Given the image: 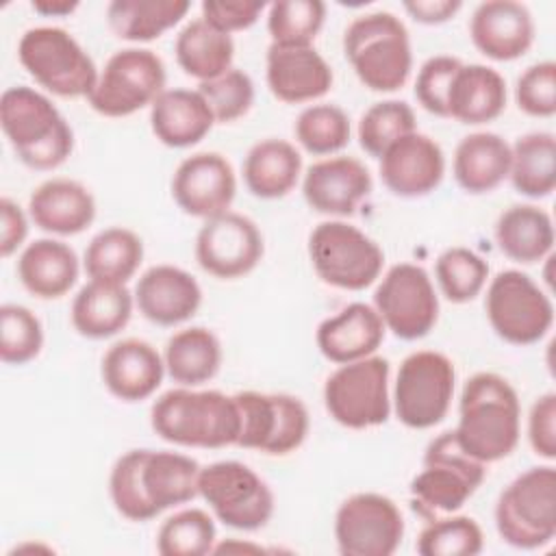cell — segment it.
<instances>
[{
    "mask_svg": "<svg viewBox=\"0 0 556 556\" xmlns=\"http://www.w3.org/2000/svg\"><path fill=\"white\" fill-rule=\"evenodd\" d=\"M200 469L195 458L180 452L128 450L111 467L109 495L122 517L150 521L198 497Z\"/></svg>",
    "mask_w": 556,
    "mask_h": 556,
    "instance_id": "6da1fadb",
    "label": "cell"
},
{
    "mask_svg": "<svg viewBox=\"0 0 556 556\" xmlns=\"http://www.w3.org/2000/svg\"><path fill=\"white\" fill-rule=\"evenodd\" d=\"M456 443L482 465L513 454L521 432V404L513 384L493 371L473 374L460 391Z\"/></svg>",
    "mask_w": 556,
    "mask_h": 556,
    "instance_id": "7a4b0ae2",
    "label": "cell"
},
{
    "mask_svg": "<svg viewBox=\"0 0 556 556\" xmlns=\"http://www.w3.org/2000/svg\"><path fill=\"white\" fill-rule=\"evenodd\" d=\"M152 430L180 447L217 450L237 445L241 419L235 395L217 389H169L150 408Z\"/></svg>",
    "mask_w": 556,
    "mask_h": 556,
    "instance_id": "3957f363",
    "label": "cell"
},
{
    "mask_svg": "<svg viewBox=\"0 0 556 556\" xmlns=\"http://www.w3.org/2000/svg\"><path fill=\"white\" fill-rule=\"evenodd\" d=\"M0 126L15 156L30 169L50 172L74 150V130L52 100L26 85L0 96Z\"/></svg>",
    "mask_w": 556,
    "mask_h": 556,
    "instance_id": "277c9868",
    "label": "cell"
},
{
    "mask_svg": "<svg viewBox=\"0 0 556 556\" xmlns=\"http://www.w3.org/2000/svg\"><path fill=\"white\" fill-rule=\"evenodd\" d=\"M343 54L356 78L371 91L402 89L413 70L408 30L389 11L354 17L343 33Z\"/></svg>",
    "mask_w": 556,
    "mask_h": 556,
    "instance_id": "5b68a950",
    "label": "cell"
},
{
    "mask_svg": "<svg viewBox=\"0 0 556 556\" xmlns=\"http://www.w3.org/2000/svg\"><path fill=\"white\" fill-rule=\"evenodd\" d=\"M486 467L471 458L454 439L441 432L424 452V469L410 480L413 510L426 521L458 513L484 482Z\"/></svg>",
    "mask_w": 556,
    "mask_h": 556,
    "instance_id": "8992f818",
    "label": "cell"
},
{
    "mask_svg": "<svg viewBox=\"0 0 556 556\" xmlns=\"http://www.w3.org/2000/svg\"><path fill=\"white\" fill-rule=\"evenodd\" d=\"M17 59L39 87L61 98H89L100 74L89 52L61 26L28 28L20 37Z\"/></svg>",
    "mask_w": 556,
    "mask_h": 556,
    "instance_id": "52a82bcc",
    "label": "cell"
},
{
    "mask_svg": "<svg viewBox=\"0 0 556 556\" xmlns=\"http://www.w3.org/2000/svg\"><path fill=\"white\" fill-rule=\"evenodd\" d=\"M495 528L517 549H539L556 536V469L530 467L497 497Z\"/></svg>",
    "mask_w": 556,
    "mask_h": 556,
    "instance_id": "ba28073f",
    "label": "cell"
},
{
    "mask_svg": "<svg viewBox=\"0 0 556 556\" xmlns=\"http://www.w3.org/2000/svg\"><path fill=\"white\" fill-rule=\"evenodd\" d=\"M308 258L315 274L330 287L363 291L380 278L384 265L382 248L361 228L328 219L308 235Z\"/></svg>",
    "mask_w": 556,
    "mask_h": 556,
    "instance_id": "9c48e42d",
    "label": "cell"
},
{
    "mask_svg": "<svg viewBox=\"0 0 556 556\" xmlns=\"http://www.w3.org/2000/svg\"><path fill=\"white\" fill-rule=\"evenodd\" d=\"M456 387L454 363L437 350L410 352L397 369L393 384V410L413 430L441 424L450 410Z\"/></svg>",
    "mask_w": 556,
    "mask_h": 556,
    "instance_id": "30bf717a",
    "label": "cell"
},
{
    "mask_svg": "<svg viewBox=\"0 0 556 556\" xmlns=\"http://www.w3.org/2000/svg\"><path fill=\"white\" fill-rule=\"evenodd\" d=\"M389 374V361L376 354L339 365L324 384L328 415L350 430L382 426L391 413Z\"/></svg>",
    "mask_w": 556,
    "mask_h": 556,
    "instance_id": "8fae6325",
    "label": "cell"
},
{
    "mask_svg": "<svg viewBox=\"0 0 556 556\" xmlns=\"http://www.w3.org/2000/svg\"><path fill=\"white\" fill-rule=\"evenodd\" d=\"M198 495L224 526L243 532L265 528L276 508L269 484L239 460H217L202 467Z\"/></svg>",
    "mask_w": 556,
    "mask_h": 556,
    "instance_id": "7c38bea8",
    "label": "cell"
},
{
    "mask_svg": "<svg viewBox=\"0 0 556 556\" xmlns=\"http://www.w3.org/2000/svg\"><path fill=\"white\" fill-rule=\"evenodd\" d=\"M163 59L148 48H124L109 56L89 93V106L104 117H128L165 91Z\"/></svg>",
    "mask_w": 556,
    "mask_h": 556,
    "instance_id": "4fadbf2b",
    "label": "cell"
},
{
    "mask_svg": "<svg viewBox=\"0 0 556 556\" xmlns=\"http://www.w3.org/2000/svg\"><path fill=\"white\" fill-rule=\"evenodd\" d=\"M484 311L495 334L513 345L539 343L554 324L549 295L519 269H504L491 278Z\"/></svg>",
    "mask_w": 556,
    "mask_h": 556,
    "instance_id": "5bb4252c",
    "label": "cell"
},
{
    "mask_svg": "<svg viewBox=\"0 0 556 556\" xmlns=\"http://www.w3.org/2000/svg\"><path fill=\"white\" fill-rule=\"evenodd\" d=\"M241 430L239 447L258 450L269 456L295 452L308 434V410L304 402L289 393H235Z\"/></svg>",
    "mask_w": 556,
    "mask_h": 556,
    "instance_id": "9a60e30c",
    "label": "cell"
},
{
    "mask_svg": "<svg viewBox=\"0 0 556 556\" xmlns=\"http://www.w3.org/2000/svg\"><path fill=\"white\" fill-rule=\"evenodd\" d=\"M387 330L397 339H424L439 319V295L421 265L395 263L374 291V304Z\"/></svg>",
    "mask_w": 556,
    "mask_h": 556,
    "instance_id": "2e32d148",
    "label": "cell"
},
{
    "mask_svg": "<svg viewBox=\"0 0 556 556\" xmlns=\"http://www.w3.org/2000/svg\"><path fill=\"white\" fill-rule=\"evenodd\" d=\"M402 539L404 517L382 493H354L337 508L334 541L341 556H391Z\"/></svg>",
    "mask_w": 556,
    "mask_h": 556,
    "instance_id": "e0dca14e",
    "label": "cell"
},
{
    "mask_svg": "<svg viewBox=\"0 0 556 556\" xmlns=\"http://www.w3.org/2000/svg\"><path fill=\"white\" fill-rule=\"evenodd\" d=\"M263 252L265 243L258 226L235 211L204 219L195 235L198 265L219 280L250 274L261 263Z\"/></svg>",
    "mask_w": 556,
    "mask_h": 556,
    "instance_id": "ac0fdd59",
    "label": "cell"
},
{
    "mask_svg": "<svg viewBox=\"0 0 556 556\" xmlns=\"http://www.w3.org/2000/svg\"><path fill=\"white\" fill-rule=\"evenodd\" d=\"M237 195V176L219 152H195L182 159L172 176V198L191 217L211 219L230 211Z\"/></svg>",
    "mask_w": 556,
    "mask_h": 556,
    "instance_id": "d6986e66",
    "label": "cell"
},
{
    "mask_svg": "<svg viewBox=\"0 0 556 556\" xmlns=\"http://www.w3.org/2000/svg\"><path fill=\"white\" fill-rule=\"evenodd\" d=\"M374 180L365 163L354 156H328L315 161L302 178L306 204L321 215L350 217L369 198Z\"/></svg>",
    "mask_w": 556,
    "mask_h": 556,
    "instance_id": "ffe728a7",
    "label": "cell"
},
{
    "mask_svg": "<svg viewBox=\"0 0 556 556\" xmlns=\"http://www.w3.org/2000/svg\"><path fill=\"white\" fill-rule=\"evenodd\" d=\"M378 161L384 187L400 198L428 195L445 176L443 148L417 130L391 143Z\"/></svg>",
    "mask_w": 556,
    "mask_h": 556,
    "instance_id": "44dd1931",
    "label": "cell"
},
{
    "mask_svg": "<svg viewBox=\"0 0 556 556\" xmlns=\"http://www.w3.org/2000/svg\"><path fill=\"white\" fill-rule=\"evenodd\" d=\"M265 78L274 98L302 104L324 98L334 80L330 63L313 46L269 43Z\"/></svg>",
    "mask_w": 556,
    "mask_h": 556,
    "instance_id": "7402d4cb",
    "label": "cell"
},
{
    "mask_svg": "<svg viewBox=\"0 0 556 556\" xmlns=\"http://www.w3.org/2000/svg\"><path fill=\"white\" fill-rule=\"evenodd\" d=\"M132 295L139 313L156 326H178L191 319L202 304L198 280L187 269L169 263L146 269Z\"/></svg>",
    "mask_w": 556,
    "mask_h": 556,
    "instance_id": "603a6c76",
    "label": "cell"
},
{
    "mask_svg": "<svg viewBox=\"0 0 556 556\" xmlns=\"http://www.w3.org/2000/svg\"><path fill=\"white\" fill-rule=\"evenodd\" d=\"M469 37L486 59L515 61L532 48L534 20L521 2L486 0L471 13Z\"/></svg>",
    "mask_w": 556,
    "mask_h": 556,
    "instance_id": "cb8c5ba5",
    "label": "cell"
},
{
    "mask_svg": "<svg viewBox=\"0 0 556 556\" xmlns=\"http://www.w3.org/2000/svg\"><path fill=\"white\" fill-rule=\"evenodd\" d=\"M102 382L122 402L148 400L163 382L165 361L156 348L143 339L115 341L102 356Z\"/></svg>",
    "mask_w": 556,
    "mask_h": 556,
    "instance_id": "d4e9b609",
    "label": "cell"
},
{
    "mask_svg": "<svg viewBox=\"0 0 556 556\" xmlns=\"http://www.w3.org/2000/svg\"><path fill=\"white\" fill-rule=\"evenodd\" d=\"M384 332L382 317L371 304L352 302L317 326L315 341L324 358L345 365L376 354Z\"/></svg>",
    "mask_w": 556,
    "mask_h": 556,
    "instance_id": "484cf974",
    "label": "cell"
},
{
    "mask_svg": "<svg viewBox=\"0 0 556 556\" xmlns=\"http://www.w3.org/2000/svg\"><path fill=\"white\" fill-rule=\"evenodd\" d=\"M28 217L43 232L72 237L93 224L96 198L78 180L50 178L33 189Z\"/></svg>",
    "mask_w": 556,
    "mask_h": 556,
    "instance_id": "4316f807",
    "label": "cell"
},
{
    "mask_svg": "<svg viewBox=\"0 0 556 556\" xmlns=\"http://www.w3.org/2000/svg\"><path fill=\"white\" fill-rule=\"evenodd\" d=\"M213 124L215 115L198 89H165L150 106V128L167 148L200 143Z\"/></svg>",
    "mask_w": 556,
    "mask_h": 556,
    "instance_id": "83f0119b",
    "label": "cell"
},
{
    "mask_svg": "<svg viewBox=\"0 0 556 556\" xmlns=\"http://www.w3.org/2000/svg\"><path fill=\"white\" fill-rule=\"evenodd\" d=\"M15 271L30 295L56 300L76 285L80 261L76 252L59 239H35L22 250Z\"/></svg>",
    "mask_w": 556,
    "mask_h": 556,
    "instance_id": "f1b7e54d",
    "label": "cell"
},
{
    "mask_svg": "<svg viewBox=\"0 0 556 556\" xmlns=\"http://www.w3.org/2000/svg\"><path fill=\"white\" fill-rule=\"evenodd\" d=\"M506 109L504 76L482 63H463L447 91V117L478 126L493 122Z\"/></svg>",
    "mask_w": 556,
    "mask_h": 556,
    "instance_id": "f546056e",
    "label": "cell"
},
{
    "mask_svg": "<svg viewBox=\"0 0 556 556\" xmlns=\"http://www.w3.org/2000/svg\"><path fill=\"white\" fill-rule=\"evenodd\" d=\"M510 169V143L497 132L480 130L463 137L454 150L452 174L458 187L480 195L497 189Z\"/></svg>",
    "mask_w": 556,
    "mask_h": 556,
    "instance_id": "4dcf8cb0",
    "label": "cell"
},
{
    "mask_svg": "<svg viewBox=\"0 0 556 556\" xmlns=\"http://www.w3.org/2000/svg\"><path fill=\"white\" fill-rule=\"evenodd\" d=\"M132 308L135 295L126 285L89 280L74 295L70 319L78 334L87 339H109L128 326Z\"/></svg>",
    "mask_w": 556,
    "mask_h": 556,
    "instance_id": "1f68e13d",
    "label": "cell"
},
{
    "mask_svg": "<svg viewBox=\"0 0 556 556\" xmlns=\"http://www.w3.org/2000/svg\"><path fill=\"white\" fill-rule=\"evenodd\" d=\"M302 176L298 148L278 137L256 141L243 159V182L261 200H278L291 193Z\"/></svg>",
    "mask_w": 556,
    "mask_h": 556,
    "instance_id": "d6a6232c",
    "label": "cell"
},
{
    "mask_svg": "<svg viewBox=\"0 0 556 556\" xmlns=\"http://www.w3.org/2000/svg\"><path fill=\"white\" fill-rule=\"evenodd\" d=\"M495 241L510 261L539 263L554 248L552 217L534 204H513L495 222Z\"/></svg>",
    "mask_w": 556,
    "mask_h": 556,
    "instance_id": "836d02e7",
    "label": "cell"
},
{
    "mask_svg": "<svg viewBox=\"0 0 556 556\" xmlns=\"http://www.w3.org/2000/svg\"><path fill=\"white\" fill-rule=\"evenodd\" d=\"M165 374L180 387H200L217 376L222 367V343L204 326H189L174 332L163 352Z\"/></svg>",
    "mask_w": 556,
    "mask_h": 556,
    "instance_id": "e575fe53",
    "label": "cell"
},
{
    "mask_svg": "<svg viewBox=\"0 0 556 556\" xmlns=\"http://www.w3.org/2000/svg\"><path fill=\"white\" fill-rule=\"evenodd\" d=\"M174 54L187 76L204 83L232 67L235 41L232 35H226L202 17H195L178 30Z\"/></svg>",
    "mask_w": 556,
    "mask_h": 556,
    "instance_id": "d590c367",
    "label": "cell"
},
{
    "mask_svg": "<svg viewBox=\"0 0 556 556\" xmlns=\"http://www.w3.org/2000/svg\"><path fill=\"white\" fill-rule=\"evenodd\" d=\"M143 261L141 237L124 226L100 230L83 254V267L89 280L126 285Z\"/></svg>",
    "mask_w": 556,
    "mask_h": 556,
    "instance_id": "8d00e7d4",
    "label": "cell"
},
{
    "mask_svg": "<svg viewBox=\"0 0 556 556\" xmlns=\"http://www.w3.org/2000/svg\"><path fill=\"white\" fill-rule=\"evenodd\" d=\"M191 9L187 0H113L106 22L124 41H152L174 28Z\"/></svg>",
    "mask_w": 556,
    "mask_h": 556,
    "instance_id": "74e56055",
    "label": "cell"
},
{
    "mask_svg": "<svg viewBox=\"0 0 556 556\" xmlns=\"http://www.w3.org/2000/svg\"><path fill=\"white\" fill-rule=\"evenodd\" d=\"M510 185L526 198H547L556 187V139L547 130L526 132L510 146Z\"/></svg>",
    "mask_w": 556,
    "mask_h": 556,
    "instance_id": "f35d334b",
    "label": "cell"
},
{
    "mask_svg": "<svg viewBox=\"0 0 556 556\" xmlns=\"http://www.w3.org/2000/svg\"><path fill=\"white\" fill-rule=\"evenodd\" d=\"M295 141L313 156H328L341 152L350 143L352 126L348 113L337 104L306 106L293 126Z\"/></svg>",
    "mask_w": 556,
    "mask_h": 556,
    "instance_id": "ab89813d",
    "label": "cell"
},
{
    "mask_svg": "<svg viewBox=\"0 0 556 556\" xmlns=\"http://www.w3.org/2000/svg\"><path fill=\"white\" fill-rule=\"evenodd\" d=\"M486 278V261L463 245L443 250L434 263V280L439 285V291L452 304L471 302L484 289Z\"/></svg>",
    "mask_w": 556,
    "mask_h": 556,
    "instance_id": "60d3db41",
    "label": "cell"
},
{
    "mask_svg": "<svg viewBox=\"0 0 556 556\" xmlns=\"http://www.w3.org/2000/svg\"><path fill=\"white\" fill-rule=\"evenodd\" d=\"M213 517L202 508H182L169 515L156 532L161 556H204L215 547Z\"/></svg>",
    "mask_w": 556,
    "mask_h": 556,
    "instance_id": "b9f144b4",
    "label": "cell"
},
{
    "mask_svg": "<svg viewBox=\"0 0 556 556\" xmlns=\"http://www.w3.org/2000/svg\"><path fill=\"white\" fill-rule=\"evenodd\" d=\"M417 130L415 111L404 100H382L371 104L358 119V143L369 154L380 159L382 152L397 139Z\"/></svg>",
    "mask_w": 556,
    "mask_h": 556,
    "instance_id": "7bdbcfd3",
    "label": "cell"
},
{
    "mask_svg": "<svg viewBox=\"0 0 556 556\" xmlns=\"http://www.w3.org/2000/svg\"><path fill=\"white\" fill-rule=\"evenodd\" d=\"M482 547L484 534L478 521L456 513L428 521L415 545L421 556H476Z\"/></svg>",
    "mask_w": 556,
    "mask_h": 556,
    "instance_id": "ee69618b",
    "label": "cell"
},
{
    "mask_svg": "<svg viewBox=\"0 0 556 556\" xmlns=\"http://www.w3.org/2000/svg\"><path fill=\"white\" fill-rule=\"evenodd\" d=\"M326 22L321 0H276L267 9V33L271 43L313 46Z\"/></svg>",
    "mask_w": 556,
    "mask_h": 556,
    "instance_id": "f6af8a7d",
    "label": "cell"
},
{
    "mask_svg": "<svg viewBox=\"0 0 556 556\" xmlns=\"http://www.w3.org/2000/svg\"><path fill=\"white\" fill-rule=\"evenodd\" d=\"M43 348L39 317L22 304L0 306V358L7 365H26Z\"/></svg>",
    "mask_w": 556,
    "mask_h": 556,
    "instance_id": "bcb514c9",
    "label": "cell"
},
{
    "mask_svg": "<svg viewBox=\"0 0 556 556\" xmlns=\"http://www.w3.org/2000/svg\"><path fill=\"white\" fill-rule=\"evenodd\" d=\"M198 91L211 106L215 122L230 124L243 117L254 104V83L243 70L230 67L213 80L198 85Z\"/></svg>",
    "mask_w": 556,
    "mask_h": 556,
    "instance_id": "7dc6e473",
    "label": "cell"
},
{
    "mask_svg": "<svg viewBox=\"0 0 556 556\" xmlns=\"http://www.w3.org/2000/svg\"><path fill=\"white\" fill-rule=\"evenodd\" d=\"M515 102L526 115L552 117L556 113V63L539 61L526 67L515 83Z\"/></svg>",
    "mask_w": 556,
    "mask_h": 556,
    "instance_id": "c3c4849f",
    "label": "cell"
},
{
    "mask_svg": "<svg viewBox=\"0 0 556 556\" xmlns=\"http://www.w3.org/2000/svg\"><path fill=\"white\" fill-rule=\"evenodd\" d=\"M463 61L452 54H434L417 72L415 98L428 113L447 117V91Z\"/></svg>",
    "mask_w": 556,
    "mask_h": 556,
    "instance_id": "681fc988",
    "label": "cell"
},
{
    "mask_svg": "<svg viewBox=\"0 0 556 556\" xmlns=\"http://www.w3.org/2000/svg\"><path fill=\"white\" fill-rule=\"evenodd\" d=\"M265 7L267 4L261 0H204L200 17L213 28L230 35L256 24Z\"/></svg>",
    "mask_w": 556,
    "mask_h": 556,
    "instance_id": "f907efd6",
    "label": "cell"
},
{
    "mask_svg": "<svg viewBox=\"0 0 556 556\" xmlns=\"http://www.w3.org/2000/svg\"><path fill=\"white\" fill-rule=\"evenodd\" d=\"M528 441L536 456L556 458V393L547 391L536 397L528 413Z\"/></svg>",
    "mask_w": 556,
    "mask_h": 556,
    "instance_id": "816d5d0a",
    "label": "cell"
},
{
    "mask_svg": "<svg viewBox=\"0 0 556 556\" xmlns=\"http://www.w3.org/2000/svg\"><path fill=\"white\" fill-rule=\"evenodd\" d=\"M28 237V217L11 198L0 200V256L9 258Z\"/></svg>",
    "mask_w": 556,
    "mask_h": 556,
    "instance_id": "f5cc1de1",
    "label": "cell"
},
{
    "mask_svg": "<svg viewBox=\"0 0 556 556\" xmlns=\"http://www.w3.org/2000/svg\"><path fill=\"white\" fill-rule=\"evenodd\" d=\"M460 0H406L404 11L419 24H443L460 11Z\"/></svg>",
    "mask_w": 556,
    "mask_h": 556,
    "instance_id": "db71d44e",
    "label": "cell"
},
{
    "mask_svg": "<svg viewBox=\"0 0 556 556\" xmlns=\"http://www.w3.org/2000/svg\"><path fill=\"white\" fill-rule=\"evenodd\" d=\"M35 13H41L46 17H63L78 9L76 0H35L33 4Z\"/></svg>",
    "mask_w": 556,
    "mask_h": 556,
    "instance_id": "11a10c76",
    "label": "cell"
},
{
    "mask_svg": "<svg viewBox=\"0 0 556 556\" xmlns=\"http://www.w3.org/2000/svg\"><path fill=\"white\" fill-rule=\"evenodd\" d=\"M263 552V547L258 545H250V543H219L213 547V552Z\"/></svg>",
    "mask_w": 556,
    "mask_h": 556,
    "instance_id": "9f6ffc18",
    "label": "cell"
}]
</instances>
